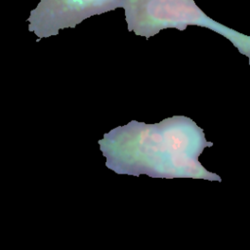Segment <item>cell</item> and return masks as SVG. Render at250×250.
I'll return each mask as SVG.
<instances>
[{"instance_id": "1", "label": "cell", "mask_w": 250, "mask_h": 250, "mask_svg": "<svg viewBox=\"0 0 250 250\" xmlns=\"http://www.w3.org/2000/svg\"><path fill=\"white\" fill-rule=\"evenodd\" d=\"M129 32L148 40L161 30H185L188 25L206 27L222 35L246 56L250 65V36L224 25L207 16L194 0H144L125 11Z\"/></svg>"}, {"instance_id": "2", "label": "cell", "mask_w": 250, "mask_h": 250, "mask_svg": "<svg viewBox=\"0 0 250 250\" xmlns=\"http://www.w3.org/2000/svg\"><path fill=\"white\" fill-rule=\"evenodd\" d=\"M126 0H40L29 13L27 29L36 42L58 35L61 29L74 28L84 20L125 6Z\"/></svg>"}, {"instance_id": "3", "label": "cell", "mask_w": 250, "mask_h": 250, "mask_svg": "<svg viewBox=\"0 0 250 250\" xmlns=\"http://www.w3.org/2000/svg\"><path fill=\"white\" fill-rule=\"evenodd\" d=\"M142 1H144V0H126L125 1V6H124V11L130 10L131 8H133L134 6H136L137 4H139Z\"/></svg>"}]
</instances>
